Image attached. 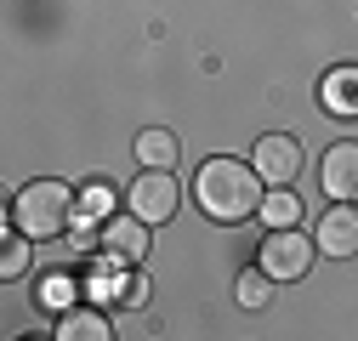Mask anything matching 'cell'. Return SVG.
<instances>
[{
  "mask_svg": "<svg viewBox=\"0 0 358 341\" xmlns=\"http://www.w3.org/2000/svg\"><path fill=\"white\" fill-rule=\"evenodd\" d=\"M262 188L267 182H262L256 165H245V159H205L199 165V182H194V199H199V210L210 222L234 228V222L262 217V199H267Z\"/></svg>",
  "mask_w": 358,
  "mask_h": 341,
  "instance_id": "6da1fadb",
  "label": "cell"
},
{
  "mask_svg": "<svg viewBox=\"0 0 358 341\" xmlns=\"http://www.w3.org/2000/svg\"><path fill=\"white\" fill-rule=\"evenodd\" d=\"M74 217H80L74 188H69V182H52V177L17 188V199H12V222H17V233H29L34 245L63 239V233L74 228Z\"/></svg>",
  "mask_w": 358,
  "mask_h": 341,
  "instance_id": "7a4b0ae2",
  "label": "cell"
},
{
  "mask_svg": "<svg viewBox=\"0 0 358 341\" xmlns=\"http://www.w3.org/2000/svg\"><path fill=\"white\" fill-rule=\"evenodd\" d=\"M313 245L307 233H296V228H273L262 239V268L273 273L279 284H296V279H307V268H313Z\"/></svg>",
  "mask_w": 358,
  "mask_h": 341,
  "instance_id": "3957f363",
  "label": "cell"
},
{
  "mask_svg": "<svg viewBox=\"0 0 358 341\" xmlns=\"http://www.w3.org/2000/svg\"><path fill=\"white\" fill-rule=\"evenodd\" d=\"M250 165L262 170V182H267V188H290V182L301 177V143L285 137V131H267V137L256 143Z\"/></svg>",
  "mask_w": 358,
  "mask_h": 341,
  "instance_id": "277c9868",
  "label": "cell"
},
{
  "mask_svg": "<svg viewBox=\"0 0 358 341\" xmlns=\"http://www.w3.org/2000/svg\"><path fill=\"white\" fill-rule=\"evenodd\" d=\"M176 199H182V194H176V177H171V170H143V177L131 182V210H137L148 228L176 217Z\"/></svg>",
  "mask_w": 358,
  "mask_h": 341,
  "instance_id": "5b68a950",
  "label": "cell"
},
{
  "mask_svg": "<svg viewBox=\"0 0 358 341\" xmlns=\"http://www.w3.org/2000/svg\"><path fill=\"white\" fill-rule=\"evenodd\" d=\"M313 239H319L324 256H358V210H352V199H336L324 217H319Z\"/></svg>",
  "mask_w": 358,
  "mask_h": 341,
  "instance_id": "8992f818",
  "label": "cell"
},
{
  "mask_svg": "<svg viewBox=\"0 0 358 341\" xmlns=\"http://www.w3.org/2000/svg\"><path fill=\"white\" fill-rule=\"evenodd\" d=\"M103 256H108V262H143V256H148V222L137 217V210L103 222Z\"/></svg>",
  "mask_w": 358,
  "mask_h": 341,
  "instance_id": "52a82bcc",
  "label": "cell"
},
{
  "mask_svg": "<svg viewBox=\"0 0 358 341\" xmlns=\"http://www.w3.org/2000/svg\"><path fill=\"white\" fill-rule=\"evenodd\" d=\"M319 188H324L330 199H358V143H336V148H324Z\"/></svg>",
  "mask_w": 358,
  "mask_h": 341,
  "instance_id": "ba28073f",
  "label": "cell"
},
{
  "mask_svg": "<svg viewBox=\"0 0 358 341\" xmlns=\"http://www.w3.org/2000/svg\"><path fill=\"white\" fill-rule=\"evenodd\" d=\"M57 335H63V341H108L114 330H108V319H103L97 307H80V302H74V307L57 319Z\"/></svg>",
  "mask_w": 358,
  "mask_h": 341,
  "instance_id": "9c48e42d",
  "label": "cell"
},
{
  "mask_svg": "<svg viewBox=\"0 0 358 341\" xmlns=\"http://www.w3.org/2000/svg\"><path fill=\"white\" fill-rule=\"evenodd\" d=\"M324 108L341 114V119L347 114L358 119V68H330L324 74Z\"/></svg>",
  "mask_w": 358,
  "mask_h": 341,
  "instance_id": "30bf717a",
  "label": "cell"
},
{
  "mask_svg": "<svg viewBox=\"0 0 358 341\" xmlns=\"http://www.w3.org/2000/svg\"><path fill=\"white\" fill-rule=\"evenodd\" d=\"M273 284H279V279H273V273H267V268L256 262V268H245V273H239L234 302H239L245 313H256V307H267V302H273Z\"/></svg>",
  "mask_w": 358,
  "mask_h": 341,
  "instance_id": "8fae6325",
  "label": "cell"
},
{
  "mask_svg": "<svg viewBox=\"0 0 358 341\" xmlns=\"http://www.w3.org/2000/svg\"><path fill=\"white\" fill-rule=\"evenodd\" d=\"M176 154H182V148H176L171 131H143V137H137V159H143L148 170H176Z\"/></svg>",
  "mask_w": 358,
  "mask_h": 341,
  "instance_id": "7c38bea8",
  "label": "cell"
},
{
  "mask_svg": "<svg viewBox=\"0 0 358 341\" xmlns=\"http://www.w3.org/2000/svg\"><path fill=\"white\" fill-rule=\"evenodd\" d=\"M29 262H34V239H29V233L6 239V250H0V279H23Z\"/></svg>",
  "mask_w": 358,
  "mask_h": 341,
  "instance_id": "4fadbf2b",
  "label": "cell"
},
{
  "mask_svg": "<svg viewBox=\"0 0 358 341\" xmlns=\"http://www.w3.org/2000/svg\"><path fill=\"white\" fill-rule=\"evenodd\" d=\"M296 217H301V199L296 194H267L262 199V222L267 228H296Z\"/></svg>",
  "mask_w": 358,
  "mask_h": 341,
  "instance_id": "5bb4252c",
  "label": "cell"
},
{
  "mask_svg": "<svg viewBox=\"0 0 358 341\" xmlns=\"http://www.w3.org/2000/svg\"><path fill=\"white\" fill-rule=\"evenodd\" d=\"M114 302H125V307H143V302H148V279H143V273H125V279H114Z\"/></svg>",
  "mask_w": 358,
  "mask_h": 341,
  "instance_id": "9a60e30c",
  "label": "cell"
},
{
  "mask_svg": "<svg viewBox=\"0 0 358 341\" xmlns=\"http://www.w3.org/2000/svg\"><path fill=\"white\" fill-rule=\"evenodd\" d=\"M40 302L74 307V279H69V273H46V284H40Z\"/></svg>",
  "mask_w": 358,
  "mask_h": 341,
  "instance_id": "2e32d148",
  "label": "cell"
}]
</instances>
